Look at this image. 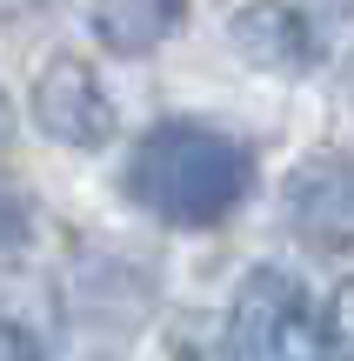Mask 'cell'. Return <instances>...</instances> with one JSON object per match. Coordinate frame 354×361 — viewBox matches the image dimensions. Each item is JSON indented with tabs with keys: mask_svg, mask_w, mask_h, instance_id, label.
Instances as JSON below:
<instances>
[{
	"mask_svg": "<svg viewBox=\"0 0 354 361\" xmlns=\"http://www.w3.org/2000/svg\"><path fill=\"white\" fill-rule=\"evenodd\" d=\"M254 161L248 141H234L214 121H154L134 141L120 188L134 207H147L167 228H221L241 201L254 194Z\"/></svg>",
	"mask_w": 354,
	"mask_h": 361,
	"instance_id": "1",
	"label": "cell"
},
{
	"mask_svg": "<svg viewBox=\"0 0 354 361\" xmlns=\"http://www.w3.org/2000/svg\"><path fill=\"white\" fill-rule=\"evenodd\" d=\"M227 341H234L241 361H334L328 314L308 301V288L288 268H254L234 288Z\"/></svg>",
	"mask_w": 354,
	"mask_h": 361,
	"instance_id": "2",
	"label": "cell"
},
{
	"mask_svg": "<svg viewBox=\"0 0 354 361\" xmlns=\"http://www.w3.org/2000/svg\"><path fill=\"white\" fill-rule=\"evenodd\" d=\"M34 121H40L47 141L80 147V154H94V147H107L120 134L114 101H107L101 74H94L80 54H53V61L40 67V80H34Z\"/></svg>",
	"mask_w": 354,
	"mask_h": 361,
	"instance_id": "3",
	"label": "cell"
},
{
	"mask_svg": "<svg viewBox=\"0 0 354 361\" xmlns=\"http://www.w3.org/2000/svg\"><path fill=\"white\" fill-rule=\"evenodd\" d=\"M288 228L315 247H354V154H315L288 174Z\"/></svg>",
	"mask_w": 354,
	"mask_h": 361,
	"instance_id": "4",
	"label": "cell"
},
{
	"mask_svg": "<svg viewBox=\"0 0 354 361\" xmlns=\"http://www.w3.org/2000/svg\"><path fill=\"white\" fill-rule=\"evenodd\" d=\"M227 40H234L241 61L267 67V74H301V67H315V61H321L315 20H308L294 0H248V7H234V20H227Z\"/></svg>",
	"mask_w": 354,
	"mask_h": 361,
	"instance_id": "5",
	"label": "cell"
},
{
	"mask_svg": "<svg viewBox=\"0 0 354 361\" xmlns=\"http://www.w3.org/2000/svg\"><path fill=\"white\" fill-rule=\"evenodd\" d=\"M0 361H61V301L27 268H0Z\"/></svg>",
	"mask_w": 354,
	"mask_h": 361,
	"instance_id": "6",
	"label": "cell"
},
{
	"mask_svg": "<svg viewBox=\"0 0 354 361\" xmlns=\"http://www.w3.org/2000/svg\"><path fill=\"white\" fill-rule=\"evenodd\" d=\"M181 20H187V0H94V13H87L94 40L120 61L154 54L160 40L181 34Z\"/></svg>",
	"mask_w": 354,
	"mask_h": 361,
	"instance_id": "7",
	"label": "cell"
},
{
	"mask_svg": "<svg viewBox=\"0 0 354 361\" xmlns=\"http://www.w3.org/2000/svg\"><path fill=\"white\" fill-rule=\"evenodd\" d=\"M167 355H174V361H241V355H234V341H227L221 328L194 322V314L167 328Z\"/></svg>",
	"mask_w": 354,
	"mask_h": 361,
	"instance_id": "8",
	"label": "cell"
},
{
	"mask_svg": "<svg viewBox=\"0 0 354 361\" xmlns=\"http://www.w3.org/2000/svg\"><path fill=\"white\" fill-rule=\"evenodd\" d=\"M27 234H34V201L13 180H0V247H20Z\"/></svg>",
	"mask_w": 354,
	"mask_h": 361,
	"instance_id": "9",
	"label": "cell"
},
{
	"mask_svg": "<svg viewBox=\"0 0 354 361\" xmlns=\"http://www.w3.org/2000/svg\"><path fill=\"white\" fill-rule=\"evenodd\" d=\"M328 348L334 361H354V281H341L328 301Z\"/></svg>",
	"mask_w": 354,
	"mask_h": 361,
	"instance_id": "10",
	"label": "cell"
},
{
	"mask_svg": "<svg viewBox=\"0 0 354 361\" xmlns=\"http://www.w3.org/2000/svg\"><path fill=\"white\" fill-rule=\"evenodd\" d=\"M13 141V107H7V94H0V147Z\"/></svg>",
	"mask_w": 354,
	"mask_h": 361,
	"instance_id": "11",
	"label": "cell"
},
{
	"mask_svg": "<svg viewBox=\"0 0 354 361\" xmlns=\"http://www.w3.org/2000/svg\"><path fill=\"white\" fill-rule=\"evenodd\" d=\"M87 361H107V355H87Z\"/></svg>",
	"mask_w": 354,
	"mask_h": 361,
	"instance_id": "12",
	"label": "cell"
}]
</instances>
